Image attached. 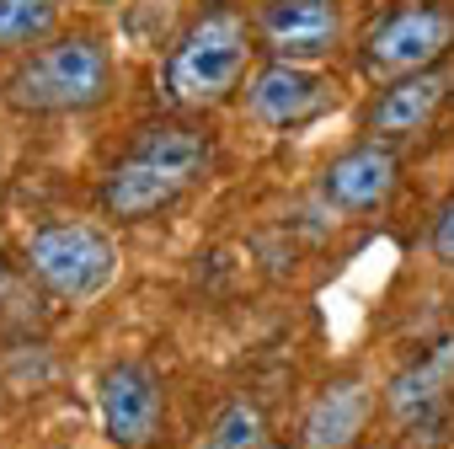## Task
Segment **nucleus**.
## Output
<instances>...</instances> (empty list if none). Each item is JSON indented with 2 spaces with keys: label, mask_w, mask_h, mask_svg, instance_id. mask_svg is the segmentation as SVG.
I'll return each mask as SVG.
<instances>
[{
  "label": "nucleus",
  "mask_w": 454,
  "mask_h": 449,
  "mask_svg": "<svg viewBox=\"0 0 454 449\" xmlns=\"http://www.w3.org/2000/svg\"><path fill=\"white\" fill-rule=\"evenodd\" d=\"M214 166V139L198 123H145L129 150L107 166L97 209L118 224H139L176 198H187Z\"/></svg>",
  "instance_id": "nucleus-1"
},
{
  "label": "nucleus",
  "mask_w": 454,
  "mask_h": 449,
  "mask_svg": "<svg viewBox=\"0 0 454 449\" xmlns=\"http://www.w3.org/2000/svg\"><path fill=\"white\" fill-rule=\"evenodd\" d=\"M113 49L97 33H59L12 65V75L0 81V97L22 118H70L102 107L113 97Z\"/></svg>",
  "instance_id": "nucleus-2"
},
{
  "label": "nucleus",
  "mask_w": 454,
  "mask_h": 449,
  "mask_svg": "<svg viewBox=\"0 0 454 449\" xmlns=\"http://www.w3.org/2000/svg\"><path fill=\"white\" fill-rule=\"evenodd\" d=\"M252 54H257V33H252V22L241 12L203 6L176 33V43L166 49L160 86H166L171 107H182V113L219 107L231 91H241V81L252 70Z\"/></svg>",
  "instance_id": "nucleus-3"
},
{
  "label": "nucleus",
  "mask_w": 454,
  "mask_h": 449,
  "mask_svg": "<svg viewBox=\"0 0 454 449\" xmlns=\"http://www.w3.org/2000/svg\"><path fill=\"white\" fill-rule=\"evenodd\" d=\"M22 263L43 295L65 305H86L118 279V241L91 219H49L27 236Z\"/></svg>",
  "instance_id": "nucleus-4"
},
{
  "label": "nucleus",
  "mask_w": 454,
  "mask_h": 449,
  "mask_svg": "<svg viewBox=\"0 0 454 449\" xmlns=\"http://www.w3.org/2000/svg\"><path fill=\"white\" fill-rule=\"evenodd\" d=\"M454 49V12L438 6V0H406V6L385 12L364 43H358V70L380 86L438 70L443 54Z\"/></svg>",
  "instance_id": "nucleus-5"
},
{
  "label": "nucleus",
  "mask_w": 454,
  "mask_h": 449,
  "mask_svg": "<svg viewBox=\"0 0 454 449\" xmlns=\"http://www.w3.org/2000/svg\"><path fill=\"white\" fill-rule=\"evenodd\" d=\"M97 422L118 449H150L166 422V385L139 358H113L97 374Z\"/></svg>",
  "instance_id": "nucleus-6"
},
{
  "label": "nucleus",
  "mask_w": 454,
  "mask_h": 449,
  "mask_svg": "<svg viewBox=\"0 0 454 449\" xmlns=\"http://www.w3.org/2000/svg\"><path fill=\"white\" fill-rule=\"evenodd\" d=\"M252 33L284 65H321L342 49L348 12L342 0H262L252 12Z\"/></svg>",
  "instance_id": "nucleus-7"
},
{
  "label": "nucleus",
  "mask_w": 454,
  "mask_h": 449,
  "mask_svg": "<svg viewBox=\"0 0 454 449\" xmlns=\"http://www.w3.org/2000/svg\"><path fill=\"white\" fill-rule=\"evenodd\" d=\"M401 182V161H395V145L385 139H358L348 145L342 155L326 161L321 171V198L337 209V214H374L390 203Z\"/></svg>",
  "instance_id": "nucleus-8"
},
{
  "label": "nucleus",
  "mask_w": 454,
  "mask_h": 449,
  "mask_svg": "<svg viewBox=\"0 0 454 449\" xmlns=\"http://www.w3.org/2000/svg\"><path fill=\"white\" fill-rule=\"evenodd\" d=\"M326 97H332V86H326V75L316 65L268 59L247 81V113L262 129H300V123H310L326 107Z\"/></svg>",
  "instance_id": "nucleus-9"
},
{
  "label": "nucleus",
  "mask_w": 454,
  "mask_h": 449,
  "mask_svg": "<svg viewBox=\"0 0 454 449\" xmlns=\"http://www.w3.org/2000/svg\"><path fill=\"white\" fill-rule=\"evenodd\" d=\"M454 390V332L438 337L427 353H417L411 364H401L385 385V412L395 428H427Z\"/></svg>",
  "instance_id": "nucleus-10"
},
{
  "label": "nucleus",
  "mask_w": 454,
  "mask_h": 449,
  "mask_svg": "<svg viewBox=\"0 0 454 449\" xmlns=\"http://www.w3.org/2000/svg\"><path fill=\"white\" fill-rule=\"evenodd\" d=\"M454 91V75L438 65V70H422V75H406V81H390V86H380V97H374V107H369V139H385V145H395V139H411V134H422L433 118H438V107H443V97Z\"/></svg>",
  "instance_id": "nucleus-11"
},
{
  "label": "nucleus",
  "mask_w": 454,
  "mask_h": 449,
  "mask_svg": "<svg viewBox=\"0 0 454 449\" xmlns=\"http://www.w3.org/2000/svg\"><path fill=\"white\" fill-rule=\"evenodd\" d=\"M369 385L358 374H337L316 390V401L300 417V449H358L364 422H369Z\"/></svg>",
  "instance_id": "nucleus-12"
},
{
  "label": "nucleus",
  "mask_w": 454,
  "mask_h": 449,
  "mask_svg": "<svg viewBox=\"0 0 454 449\" xmlns=\"http://www.w3.org/2000/svg\"><path fill=\"white\" fill-rule=\"evenodd\" d=\"M59 0H0V54H33L59 38Z\"/></svg>",
  "instance_id": "nucleus-13"
},
{
  "label": "nucleus",
  "mask_w": 454,
  "mask_h": 449,
  "mask_svg": "<svg viewBox=\"0 0 454 449\" xmlns=\"http://www.w3.org/2000/svg\"><path fill=\"white\" fill-rule=\"evenodd\" d=\"M192 449H268V417H262V406L247 401V396L224 401Z\"/></svg>",
  "instance_id": "nucleus-14"
},
{
  "label": "nucleus",
  "mask_w": 454,
  "mask_h": 449,
  "mask_svg": "<svg viewBox=\"0 0 454 449\" xmlns=\"http://www.w3.org/2000/svg\"><path fill=\"white\" fill-rule=\"evenodd\" d=\"M427 252H433L443 268H454V198H443V209H438L433 224H427Z\"/></svg>",
  "instance_id": "nucleus-15"
},
{
  "label": "nucleus",
  "mask_w": 454,
  "mask_h": 449,
  "mask_svg": "<svg viewBox=\"0 0 454 449\" xmlns=\"http://www.w3.org/2000/svg\"><path fill=\"white\" fill-rule=\"evenodd\" d=\"M0 279H6V252H0Z\"/></svg>",
  "instance_id": "nucleus-16"
},
{
  "label": "nucleus",
  "mask_w": 454,
  "mask_h": 449,
  "mask_svg": "<svg viewBox=\"0 0 454 449\" xmlns=\"http://www.w3.org/2000/svg\"><path fill=\"white\" fill-rule=\"evenodd\" d=\"M208 6H219V0H208Z\"/></svg>",
  "instance_id": "nucleus-17"
}]
</instances>
